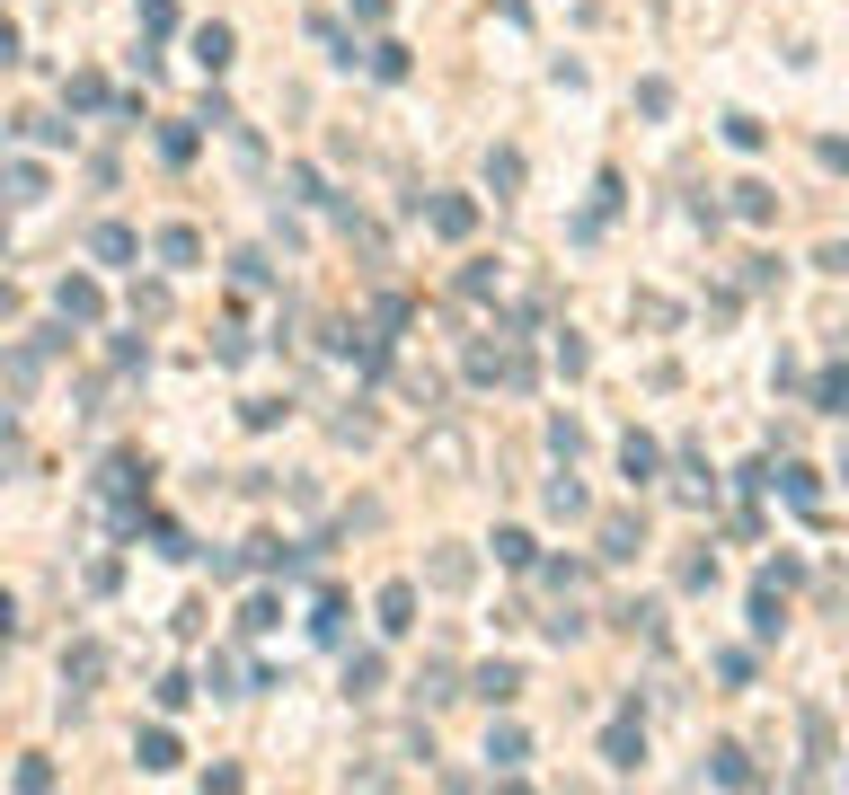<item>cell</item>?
<instances>
[{"label":"cell","instance_id":"7a4b0ae2","mask_svg":"<svg viewBox=\"0 0 849 795\" xmlns=\"http://www.w3.org/2000/svg\"><path fill=\"white\" fill-rule=\"evenodd\" d=\"M107 662H115V654H107V645H98V636H80V645H62V681H72V698H80V690H98V681H107Z\"/></svg>","mask_w":849,"mask_h":795},{"label":"cell","instance_id":"5b68a950","mask_svg":"<svg viewBox=\"0 0 849 795\" xmlns=\"http://www.w3.org/2000/svg\"><path fill=\"white\" fill-rule=\"evenodd\" d=\"M134 760H142V769H177V734H168V724H151V734L134 743Z\"/></svg>","mask_w":849,"mask_h":795},{"label":"cell","instance_id":"9c48e42d","mask_svg":"<svg viewBox=\"0 0 849 795\" xmlns=\"http://www.w3.org/2000/svg\"><path fill=\"white\" fill-rule=\"evenodd\" d=\"M408 610H416V592H408V583H389V592H380V619H389V628H408Z\"/></svg>","mask_w":849,"mask_h":795},{"label":"cell","instance_id":"3957f363","mask_svg":"<svg viewBox=\"0 0 849 795\" xmlns=\"http://www.w3.org/2000/svg\"><path fill=\"white\" fill-rule=\"evenodd\" d=\"M45 194H53V177H45L36 160H10V168H0V204H45Z\"/></svg>","mask_w":849,"mask_h":795},{"label":"cell","instance_id":"6da1fadb","mask_svg":"<svg viewBox=\"0 0 849 795\" xmlns=\"http://www.w3.org/2000/svg\"><path fill=\"white\" fill-rule=\"evenodd\" d=\"M53 310L72 318V327H98V318H107V292H98L89 275H62V283H53Z\"/></svg>","mask_w":849,"mask_h":795},{"label":"cell","instance_id":"ba28073f","mask_svg":"<svg viewBox=\"0 0 849 795\" xmlns=\"http://www.w3.org/2000/svg\"><path fill=\"white\" fill-rule=\"evenodd\" d=\"M195 53H204L213 72H222V62H230V27H195Z\"/></svg>","mask_w":849,"mask_h":795},{"label":"cell","instance_id":"30bf717a","mask_svg":"<svg viewBox=\"0 0 849 795\" xmlns=\"http://www.w3.org/2000/svg\"><path fill=\"white\" fill-rule=\"evenodd\" d=\"M142 27H151V36H168V27H177V10H168V0H142Z\"/></svg>","mask_w":849,"mask_h":795},{"label":"cell","instance_id":"8992f818","mask_svg":"<svg viewBox=\"0 0 849 795\" xmlns=\"http://www.w3.org/2000/svg\"><path fill=\"white\" fill-rule=\"evenodd\" d=\"M195 256H204V239H195V230H160V265H195Z\"/></svg>","mask_w":849,"mask_h":795},{"label":"cell","instance_id":"4fadbf2b","mask_svg":"<svg viewBox=\"0 0 849 795\" xmlns=\"http://www.w3.org/2000/svg\"><path fill=\"white\" fill-rule=\"evenodd\" d=\"M0 256H10V230H0Z\"/></svg>","mask_w":849,"mask_h":795},{"label":"cell","instance_id":"52a82bcc","mask_svg":"<svg viewBox=\"0 0 849 795\" xmlns=\"http://www.w3.org/2000/svg\"><path fill=\"white\" fill-rule=\"evenodd\" d=\"M72 106L98 115V106H107V80H98V72H72Z\"/></svg>","mask_w":849,"mask_h":795},{"label":"cell","instance_id":"277c9868","mask_svg":"<svg viewBox=\"0 0 849 795\" xmlns=\"http://www.w3.org/2000/svg\"><path fill=\"white\" fill-rule=\"evenodd\" d=\"M89 256H98V265H134V256H142V239L124 230V222H98V230H89Z\"/></svg>","mask_w":849,"mask_h":795},{"label":"cell","instance_id":"7c38bea8","mask_svg":"<svg viewBox=\"0 0 849 795\" xmlns=\"http://www.w3.org/2000/svg\"><path fill=\"white\" fill-rule=\"evenodd\" d=\"M0 62H18V27L10 18H0Z\"/></svg>","mask_w":849,"mask_h":795},{"label":"cell","instance_id":"8fae6325","mask_svg":"<svg viewBox=\"0 0 849 795\" xmlns=\"http://www.w3.org/2000/svg\"><path fill=\"white\" fill-rule=\"evenodd\" d=\"M18 636V602H10V592H0V645H10Z\"/></svg>","mask_w":849,"mask_h":795}]
</instances>
